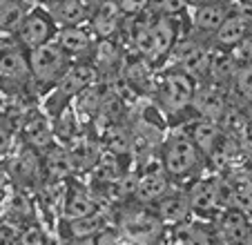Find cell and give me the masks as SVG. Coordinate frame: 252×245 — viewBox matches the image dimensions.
<instances>
[{
	"instance_id": "cell-1",
	"label": "cell",
	"mask_w": 252,
	"mask_h": 245,
	"mask_svg": "<svg viewBox=\"0 0 252 245\" xmlns=\"http://www.w3.org/2000/svg\"><path fill=\"white\" fill-rule=\"evenodd\" d=\"M172 43H174V29H172V23L167 16H161V18L152 20L150 25H141L134 31V45L150 61L167 54Z\"/></svg>"
},
{
	"instance_id": "cell-2",
	"label": "cell",
	"mask_w": 252,
	"mask_h": 245,
	"mask_svg": "<svg viewBox=\"0 0 252 245\" xmlns=\"http://www.w3.org/2000/svg\"><path fill=\"white\" fill-rule=\"evenodd\" d=\"M201 150L196 147V143L192 141V136L186 134H176L172 136V141L165 147V170L172 176H183L188 172L194 170V165L199 163Z\"/></svg>"
},
{
	"instance_id": "cell-3",
	"label": "cell",
	"mask_w": 252,
	"mask_h": 245,
	"mask_svg": "<svg viewBox=\"0 0 252 245\" xmlns=\"http://www.w3.org/2000/svg\"><path fill=\"white\" fill-rule=\"evenodd\" d=\"M29 69L43 83L58 78L65 69V52L58 43H45L40 47L32 49L29 54Z\"/></svg>"
},
{
	"instance_id": "cell-4",
	"label": "cell",
	"mask_w": 252,
	"mask_h": 245,
	"mask_svg": "<svg viewBox=\"0 0 252 245\" xmlns=\"http://www.w3.org/2000/svg\"><path fill=\"white\" fill-rule=\"evenodd\" d=\"M196 92H194V83L192 78L186 74V71H174L170 74L165 80H163V92H161V98L163 105L167 109H183L194 100Z\"/></svg>"
},
{
	"instance_id": "cell-5",
	"label": "cell",
	"mask_w": 252,
	"mask_h": 245,
	"mask_svg": "<svg viewBox=\"0 0 252 245\" xmlns=\"http://www.w3.org/2000/svg\"><path fill=\"white\" fill-rule=\"evenodd\" d=\"M52 25L43 14H29L18 27V40L29 49H36L40 45L49 43Z\"/></svg>"
},
{
	"instance_id": "cell-6",
	"label": "cell",
	"mask_w": 252,
	"mask_h": 245,
	"mask_svg": "<svg viewBox=\"0 0 252 245\" xmlns=\"http://www.w3.org/2000/svg\"><path fill=\"white\" fill-rule=\"evenodd\" d=\"M96 78H98V71H96L94 65H74L63 76L61 92L65 96H74V94H78V92H85V90H90V87H94Z\"/></svg>"
},
{
	"instance_id": "cell-7",
	"label": "cell",
	"mask_w": 252,
	"mask_h": 245,
	"mask_svg": "<svg viewBox=\"0 0 252 245\" xmlns=\"http://www.w3.org/2000/svg\"><path fill=\"white\" fill-rule=\"evenodd\" d=\"M92 214H96V203L92 201L90 194H85L83 189H74L67 194L65 203H63V218L69 223L90 218Z\"/></svg>"
},
{
	"instance_id": "cell-8",
	"label": "cell",
	"mask_w": 252,
	"mask_h": 245,
	"mask_svg": "<svg viewBox=\"0 0 252 245\" xmlns=\"http://www.w3.org/2000/svg\"><path fill=\"white\" fill-rule=\"evenodd\" d=\"M69 160L76 170H90L96 165L98 160V150H96L94 141H90L87 136H76L74 141H69Z\"/></svg>"
},
{
	"instance_id": "cell-9",
	"label": "cell",
	"mask_w": 252,
	"mask_h": 245,
	"mask_svg": "<svg viewBox=\"0 0 252 245\" xmlns=\"http://www.w3.org/2000/svg\"><path fill=\"white\" fill-rule=\"evenodd\" d=\"M192 103H194L196 112H199L201 116H203L205 121H210V122H217L219 118H223V114H225L223 96H221L219 92H214V90L196 92V96H194Z\"/></svg>"
},
{
	"instance_id": "cell-10",
	"label": "cell",
	"mask_w": 252,
	"mask_h": 245,
	"mask_svg": "<svg viewBox=\"0 0 252 245\" xmlns=\"http://www.w3.org/2000/svg\"><path fill=\"white\" fill-rule=\"evenodd\" d=\"M219 205V183L201 181L190 192V210L194 212H210Z\"/></svg>"
},
{
	"instance_id": "cell-11",
	"label": "cell",
	"mask_w": 252,
	"mask_h": 245,
	"mask_svg": "<svg viewBox=\"0 0 252 245\" xmlns=\"http://www.w3.org/2000/svg\"><path fill=\"white\" fill-rule=\"evenodd\" d=\"M225 20H228V9H225L223 5H217V2L201 5V7H196V11H194V27H199L201 31L217 33Z\"/></svg>"
},
{
	"instance_id": "cell-12",
	"label": "cell",
	"mask_w": 252,
	"mask_h": 245,
	"mask_svg": "<svg viewBox=\"0 0 252 245\" xmlns=\"http://www.w3.org/2000/svg\"><path fill=\"white\" fill-rule=\"evenodd\" d=\"M167 189V179L161 170H152V172H145L143 176H138V183H136V196L138 201H157L165 194Z\"/></svg>"
},
{
	"instance_id": "cell-13",
	"label": "cell",
	"mask_w": 252,
	"mask_h": 245,
	"mask_svg": "<svg viewBox=\"0 0 252 245\" xmlns=\"http://www.w3.org/2000/svg\"><path fill=\"white\" fill-rule=\"evenodd\" d=\"M179 62H181V69L186 71L188 76L190 74H201L205 67L210 65V54L205 47L201 45H181L179 49Z\"/></svg>"
},
{
	"instance_id": "cell-14",
	"label": "cell",
	"mask_w": 252,
	"mask_h": 245,
	"mask_svg": "<svg viewBox=\"0 0 252 245\" xmlns=\"http://www.w3.org/2000/svg\"><path fill=\"white\" fill-rule=\"evenodd\" d=\"M252 27L250 20H246L243 16H228L221 29L217 31V43L219 45H239L246 40L248 29Z\"/></svg>"
},
{
	"instance_id": "cell-15",
	"label": "cell",
	"mask_w": 252,
	"mask_h": 245,
	"mask_svg": "<svg viewBox=\"0 0 252 245\" xmlns=\"http://www.w3.org/2000/svg\"><path fill=\"white\" fill-rule=\"evenodd\" d=\"M223 234L230 243H237V245H243V241L248 239L250 234V227H248V221H246V214L237 208H230L223 216Z\"/></svg>"
},
{
	"instance_id": "cell-16",
	"label": "cell",
	"mask_w": 252,
	"mask_h": 245,
	"mask_svg": "<svg viewBox=\"0 0 252 245\" xmlns=\"http://www.w3.org/2000/svg\"><path fill=\"white\" fill-rule=\"evenodd\" d=\"M52 16L65 27H76L81 20H85L87 11L81 0H58L52 7Z\"/></svg>"
},
{
	"instance_id": "cell-17",
	"label": "cell",
	"mask_w": 252,
	"mask_h": 245,
	"mask_svg": "<svg viewBox=\"0 0 252 245\" xmlns=\"http://www.w3.org/2000/svg\"><path fill=\"white\" fill-rule=\"evenodd\" d=\"M188 210H190V198H183V196H167L158 203L157 214H158V221H165V223H179L186 218Z\"/></svg>"
},
{
	"instance_id": "cell-18",
	"label": "cell",
	"mask_w": 252,
	"mask_h": 245,
	"mask_svg": "<svg viewBox=\"0 0 252 245\" xmlns=\"http://www.w3.org/2000/svg\"><path fill=\"white\" fill-rule=\"evenodd\" d=\"M219 136H221V129L210 121H201L194 125V132H192V141L196 143L203 154H214V147L219 143Z\"/></svg>"
},
{
	"instance_id": "cell-19",
	"label": "cell",
	"mask_w": 252,
	"mask_h": 245,
	"mask_svg": "<svg viewBox=\"0 0 252 245\" xmlns=\"http://www.w3.org/2000/svg\"><path fill=\"white\" fill-rule=\"evenodd\" d=\"M119 18H121V7L114 2H105L98 9V14L94 16V29L100 36H112L119 27Z\"/></svg>"
},
{
	"instance_id": "cell-20",
	"label": "cell",
	"mask_w": 252,
	"mask_h": 245,
	"mask_svg": "<svg viewBox=\"0 0 252 245\" xmlns=\"http://www.w3.org/2000/svg\"><path fill=\"white\" fill-rule=\"evenodd\" d=\"M58 45L67 54H81L90 49V36L81 27H65L58 36Z\"/></svg>"
},
{
	"instance_id": "cell-21",
	"label": "cell",
	"mask_w": 252,
	"mask_h": 245,
	"mask_svg": "<svg viewBox=\"0 0 252 245\" xmlns=\"http://www.w3.org/2000/svg\"><path fill=\"white\" fill-rule=\"evenodd\" d=\"M27 18L16 0H0V31H18L23 20Z\"/></svg>"
},
{
	"instance_id": "cell-22",
	"label": "cell",
	"mask_w": 252,
	"mask_h": 245,
	"mask_svg": "<svg viewBox=\"0 0 252 245\" xmlns=\"http://www.w3.org/2000/svg\"><path fill=\"white\" fill-rule=\"evenodd\" d=\"M45 167H47L49 176H52L54 181L65 179V176L74 170V165H71V160H69V154H67L65 150H58V147H54V150L47 152Z\"/></svg>"
},
{
	"instance_id": "cell-23",
	"label": "cell",
	"mask_w": 252,
	"mask_h": 245,
	"mask_svg": "<svg viewBox=\"0 0 252 245\" xmlns=\"http://www.w3.org/2000/svg\"><path fill=\"white\" fill-rule=\"evenodd\" d=\"M25 136L32 143L36 150H45V147L52 145V129H49L47 121L45 118H33L27 122L25 127Z\"/></svg>"
},
{
	"instance_id": "cell-24",
	"label": "cell",
	"mask_w": 252,
	"mask_h": 245,
	"mask_svg": "<svg viewBox=\"0 0 252 245\" xmlns=\"http://www.w3.org/2000/svg\"><path fill=\"white\" fill-rule=\"evenodd\" d=\"M123 112H125V105H123V98H121L119 94H114V92L103 94V103H100L98 118L103 122H107V127L116 125V122H119V118L123 116Z\"/></svg>"
},
{
	"instance_id": "cell-25",
	"label": "cell",
	"mask_w": 252,
	"mask_h": 245,
	"mask_svg": "<svg viewBox=\"0 0 252 245\" xmlns=\"http://www.w3.org/2000/svg\"><path fill=\"white\" fill-rule=\"evenodd\" d=\"M27 69H29L27 61L16 49L0 54V74L2 76H7V78H23L27 74Z\"/></svg>"
},
{
	"instance_id": "cell-26",
	"label": "cell",
	"mask_w": 252,
	"mask_h": 245,
	"mask_svg": "<svg viewBox=\"0 0 252 245\" xmlns=\"http://www.w3.org/2000/svg\"><path fill=\"white\" fill-rule=\"evenodd\" d=\"M105 141H107V147L114 154H125L127 150H132V136L125 132V127H121L119 122L105 129Z\"/></svg>"
},
{
	"instance_id": "cell-27",
	"label": "cell",
	"mask_w": 252,
	"mask_h": 245,
	"mask_svg": "<svg viewBox=\"0 0 252 245\" xmlns=\"http://www.w3.org/2000/svg\"><path fill=\"white\" fill-rule=\"evenodd\" d=\"M157 227H158L157 221H150V218H145V216H136L125 223V230L132 236V241H141V243H145V239L157 234Z\"/></svg>"
},
{
	"instance_id": "cell-28",
	"label": "cell",
	"mask_w": 252,
	"mask_h": 245,
	"mask_svg": "<svg viewBox=\"0 0 252 245\" xmlns=\"http://www.w3.org/2000/svg\"><path fill=\"white\" fill-rule=\"evenodd\" d=\"M105 227V214H92L90 218H83V221L71 223V234L78 236V239H87V236L98 234Z\"/></svg>"
},
{
	"instance_id": "cell-29",
	"label": "cell",
	"mask_w": 252,
	"mask_h": 245,
	"mask_svg": "<svg viewBox=\"0 0 252 245\" xmlns=\"http://www.w3.org/2000/svg\"><path fill=\"white\" fill-rule=\"evenodd\" d=\"M232 205L237 210H241L243 214L252 212V181H234L232 189Z\"/></svg>"
},
{
	"instance_id": "cell-30",
	"label": "cell",
	"mask_w": 252,
	"mask_h": 245,
	"mask_svg": "<svg viewBox=\"0 0 252 245\" xmlns=\"http://www.w3.org/2000/svg\"><path fill=\"white\" fill-rule=\"evenodd\" d=\"M16 172H18V176L23 181H36L38 179V160H36V156L32 152H25L18 158V163H16Z\"/></svg>"
},
{
	"instance_id": "cell-31",
	"label": "cell",
	"mask_w": 252,
	"mask_h": 245,
	"mask_svg": "<svg viewBox=\"0 0 252 245\" xmlns=\"http://www.w3.org/2000/svg\"><path fill=\"white\" fill-rule=\"evenodd\" d=\"M234 85L239 94L252 105V67H239L234 74Z\"/></svg>"
},
{
	"instance_id": "cell-32",
	"label": "cell",
	"mask_w": 252,
	"mask_h": 245,
	"mask_svg": "<svg viewBox=\"0 0 252 245\" xmlns=\"http://www.w3.org/2000/svg\"><path fill=\"white\" fill-rule=\"evenodd\" d=\"M183 245H212V239H210V234L205 230H201V227H186L183 230Z\"/></svg>"
},
{
	"instance_id": "cell-33",
	"label": "cell",
	"mask_w": 252,
	"mask_h": 245,
	"mask_svg": "<svg viewBox=\"0 0 252 245\" xmlns=\"http://www.w3.org/2000/svg\"><path fill=\"white\" fill-rule=\"evenodd\" d=\"M96 179L98 181H116L119 179V167H116V163H114V158H100V163L96 165Z\"/></svg>"
},
{
	"instance_id": "cell-34",
	"label": "cell",
	"mask_w": 252,
	"mask_h": 245,
	"mask_svg": "<svg viewBox=\"0 0 252 245\" xmlns=\"http://www.w3.org/2000/svg\"><path fill=\"white\" fill-rule=\"evenodd\" d=\"M58 134H61L63 138H67V141H74V138L78 136L76 134V118H74L71 112H65L61 116V121H58Z\"/></svg>"
},
{
	"instance_id": "cell-35",
	"label": "cell",
	"mask_w": 252,
	"mask_h": 245,
	"mask_svg": "<svg viewBox=\"0 0 252 245\" xmlns=\"http://www.w3.org/2000/svg\"><path fill=\"white\" fill-rule=\"evenodd\" d=\"M150 5L157 7V9L163 11L165 16H172V14L183 11V7L188 5V0H150Z\"/></svg>"
},
{
	"instance_id": "cell-36",
	"label": "cell",
	"mask_w": 252,
	"mask_h": 245,
	"mask_svg": "<svg viewBox=\"0 0 252 245\" xmlns=\"http://www.w3.org/2000/svg\"><path fill=\"white\" fill-rule=\"evenodd\" d=\"M20 245H47V239H45V234H43L40 227L32 225L20 234Z\"/></svg>"
},
{
	"instance_id": "cell-37",
	"label": "cell",
	"mask_w": 252,
	"mask_h": 245,
	"mask_svg": "<svg viewBox=\"0 0 252 245\" xmlns=\"http://www.w3.org/2000/svg\"><path fill=\"white\" fill-rule=\"evenodd\" d=\"M150 0H121V14L125 16H138L148 9Z\"/></svg>"
},
{
	"instance_id": "cell-38",
	"label": "cell",
	"mask_w": 252,
	"mask_h": 245,
	"mask_svg": "<svg viewBox=\"0 0 252 245\" xmlns=\"http://www.w3.org/2000/svg\"><path fill=\"white\" fill-rule=\"evenodd\" d=\"M119 54H116V47L112 43H100L98 45V62L103 65H114Z\"/></svg>"
},
{
	"instance_id": "cell-39",
	"label": "cell",
	"mask_w": 252,
	"mask_h": 245,
	"mask_svg": "<svg viewBox=\"0 0 252 245\" xmlns=\"http://www.w3.org/2000/svg\"><path fill=\"white\" fill-rule=\"evenodd\" d=\"M127 76L132 80H143L145 76H148V62H132L129 65V71H127Z\"/></svg>"
},
{
	"instance_id": "cell-40",
	"label": "cell",
	"mask_w": 252,
	"mask_h": 245,
	"mask_svg": "<svg viewBox=\"0 0 252 245\" xmlns=\"http://www.w3.org/2000/svg\"><path fill=\"white\" fill-rule=\"evenodd\" d=\"M16 49V36L14 31H0V54Z\"/></svg>"
},
{
	"instance_id": "cell-41",
	"label": "cell",
	"mask_w": 252,
	"mask_h": 245,
	"mask_svg": "<svg viewBox=\"0 0 252 245\" xmlns=\"http://www.w3.org/2000/svg\"><path fill=\"white\" fill-rule=\"evenodd\" d=\"M9 145H11V132L5 125H0V152L9 150Z\"/></svg>"
},
{
	"instance_id": "cell-42",
	"label": "cell",
	"mask_w": 252,
	"mask_h": 245,
	"mask_svg": "<svg viewBox=\"0 0 252 245\" xmlns=\"http://www.w3.org/2000/svg\"><path fill=\"white\" fill-rule=\"evenodd\" d=\"M239 138H241L243 147H246L248 152H252V121L246 125V129H243V134H241V136H239Z\"/></svg>"
},
{
	"instance_id": "cell-43",
	"label": "cell",
	"mask_w": 252,
	"mask_h": 245,
	"mask_svg": "<svg viewBox=\"0 0 252 245\" xmlns=\"http://www.w3.org/2000/svg\"><path fill=\"white\" fill-rule=\"evenodd\" d=\"M119 245H143L141 241H123V243H119Z\"/></svg>"
},
{
	"instance_id": "cell-44",
	"label": "cell",
	"mask_w": 252,
	"mask_h": 245,
	"mask_svg": "<svg viewBox=\"0 0 252 245\" xmlns=\"http://www.w3.org/2000/svg\"><path fill=\"white\" fill-rule=\"evenodd\" d=\"M243 245H252V232H250V234H248V239L243 241Z\"/></svg>"
},
{
	"instance_id": "cell-45",
	"label": "cell",
	"mask_w": 252,
	"mask_h": 245,
	"mask_svg": "<svg viewBox=\"0 0 252 245\" xmlns=\"http://www.w3.org/2000/svg\"><path fill=\"white\" fill-rule=\"evenodd\" d=\"M241 5H252V0H239Z\"/></svg>"
},
{
	"instance_id": "cell-46",
	"label": "cell",
	"mask_w": 252,
	"mask_h": 245,
	"mask_svg": "<svg viewBox=\"0 0 252 245\" xmlns=\"http://www.w3.org/2000/svg\"><path fill=\"white\" fill-rule=\"evenodd\" d=\"M5 183V174H2V172H0V185Z\"/></svg>"
},
{
	"instance_id": "cell-47",
	"label": "cell",
	"mask_w": 252,
	"mask_h": 245,
	"mask_svg": "<svg viewBox=\"0 0 252 245\" xmlns=\"http://www.w3.org/2000/svg\"><path fill=\"white\" fill-rule=\"evenodd\" d=\"M16 2H33V0H16Z\"/></svg>"
}]
</instances>
